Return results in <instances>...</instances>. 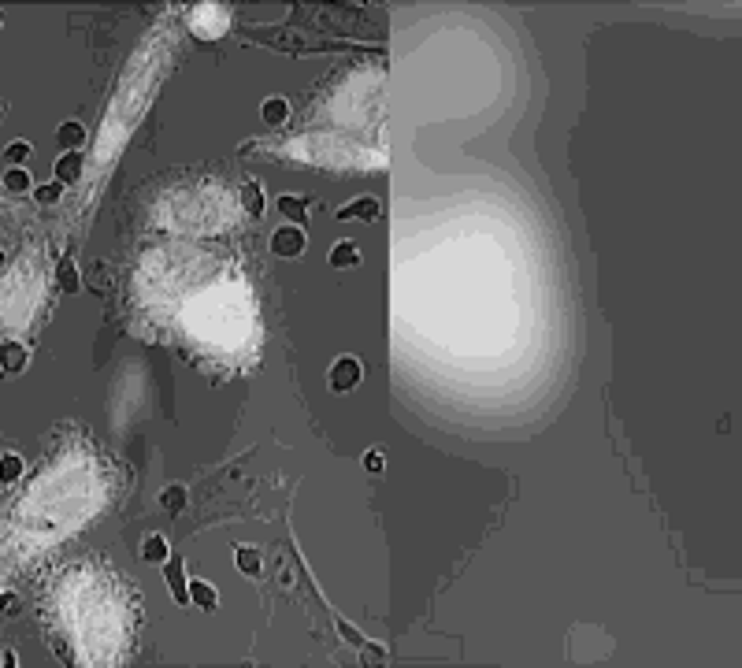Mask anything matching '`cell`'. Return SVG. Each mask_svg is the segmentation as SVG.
I'll use <instances>...</instances> for the list:
<instances>
[{
	"label": "cell",
	"instance_id": "15",
	"mask_svg": "<svg viewBox=\"0 0 742 668\" xmlns=\"http://www.w3.org/2000/svg\"><path fill=\"white\" fill-rule=\"evenodd\" d=\"M141 557L152 561V565H160V561H167V542L160 539V535H149L145 546H141Z\"/></svg>",
	"mask_w": 742,
	"mask_h": 668
},
{
	"label": "cell",
	"instance_id": "30",
	"mask_svg": "<svg viewBox=\"0 0 742 668\" xmlns=\"http://www.w3.org/2000/svg\"><path fill=\"white\" fill-rule=\"evenodd\" d=\"M0 271H4V253H0Z\"/></svg>",
	"mask_w": 742,
	"mask_h": 668
},
{
	"label": "cell",
	"instance_id": "23",
	"mask_svg": "<svg viewBox=\"0 0 742 668\" xmlns=\"http://www.w3.org/2000/svg\"><path fill=\"white\" fill-rule=\"evenodd\" d=\"M238 568L245 575H256L260 572V554H256V549H238Z\"/></svg>",
	"mask_w": 742,
	"mask_h": 668
},
{
	"label": "cell",
	"instance_id": "21",
	"mask_svg": "<svg viewBox=\"0 0 742 668\" xmlns=\"http://www.w3.org/2000/svg\"><path fill=\"white\" fill-rule=\"evenodd\" d=\"M241 201H245V208H249V216H256L260 208H264V197H260L256 182H245V186H241Z\"/></svg>",
	"mask_w": 742,
	"mask_h": 668
},
{
	"label": "cell",
	"instance_id": "7",
	"mask_svg": "<svg viewBox=\"0 0 742 668\" xmlns=\"http://www.w3.org/2000/svg\"><path fill=\"white\" fill-rule=\"evenodd\" d=\"M190 26H193V34H201V37H223L227 26H230V11L223 4H197L190 15Z\"/></svg>",
	"mask_w": 742,
	"mask_h": 668
},
{
	"label": "cell",
	"instance_id": "14",
	"mask_svg": "<svg viewBox=\"0 0 742 668\" xmlns=\"http://www.w3.org/2000/svg\"><path fill=\"white\" fill-rule=\"evenodd\" d=\"M0 364L11 368V372H19L22 364H26V349L19 342H4V346H0Z\"/></svg>",
	"mask_w": 742,
	"mask_h": 668
},
{
	"label": "cell",
	"instance_id": "29",
	"mask_svg": "<svg viewBox=\"0 0 742 668\" xmlns=\"http://www.w3.org/2000/svg\"><path fill=\"white\" fill-rule=\"evenodd\" d=\"M364 464H368V471H379L383 468V457L379 453H368V461H364Z\"/></svg>",
	"mask_w": 742,
	"mask_h": 668
},
{
	"label": "cell",
	"instance_id": "3",
	"mask_svg": "<svg viewBox=\"0 0 742 668\" xmlns=\"http://www.w3.org/2000/svg\"><path fill=\"white\" fill-rule=\"evenodd\" d=\"M48 613L71 653L86 668L119 664L130 643V609L123 587L97 565H74L56 579L48 594Z\"/></svg>",
	"mask_w": 742,
	"mask_h": 668
},
{
	"label": "cell",
	"instance_id": "9",
	"mask_svg": "<svg viewBox=\"0 0 742 668\" xmlns=\"http://www.w3.org/2000/svg\"><path fill=\"white\" fill-rule=\"evenodd\" d=\"M360 364L353 357H342V360H334V368H331V386L338 390V394H345V390H357L360 383Z\"/></svg>",
	"mask_w": 742,
	"mask_h": 668
},
{
	"label": "cell",
	"instance_id": "10",
	"mask_svg": "<svg viewBox=\"0 0 742 668\" xmlns=\"http://www.w3.org/2000/svg\"><path fill=\"white\" fill-rule=\"evenodd\" d=\"M260 115H264L267 126H282L286 119H290V104H286L282 97H267L264 108H260Z\"/></svg>",
	"mask_w": 742,
	"mask_h": 668
},
{
	"label": "cell",
	"instance_id": "31",
	"mask_svg": "<svg viewBox=\"0 0 742 668\" xmlns=\"http://www.w3.org/2000/svg\"><path fill=\"white\" fill-rule=\"evenodd\" d=\"M0 22H4V15H0Z\"/></svg>",
	"mask_w": 742,
	"mask_h": 668
},
{
	"label": "cell",
	"instance_id": "5",
	"mask_svg": "<svg viewBox=\"0 0 742 668\" xmlns=\"http://www.w3.org/2000/svg\"><path fill=\"white\" fill-rule=\"evenodd\" d=\"M160 60H164V52L152 45V48H141V56L130 63L119 93H115L108 115H104V130L97 138V164H108L112 156L123 149V141H126L130 130H134V123L141 119L145 100L152 93V78L160 71Z\"/></svg>",
	"mask_w": 742,
	"mask_h": 668
},
{
	"label": "cell",
	"instance_id": "26",
	"mask_svg": "<svg viewBox=\"0 0 742 668\" xmlns=\"http://www.w3.org/2000/svg\"><path fill=\"white\" fill-rule=\"evenodd\" d=\"M60 193H63V186H60V182H52V186H41V190H37L34 197L41 201V204H56V201H60Z\"/></svg>",
	"mask_w": 742,
	"mask_h": 668
},
{
	"label": "cell",
	"instance_id": "11",
	"mask_svg": "<svg viewBox=\"0 0 742 668\" xmlns=\"http://www.w3.org/2000/svg\"><path fill=\"white\" fill-rule=\"evenodd\" d=\"M331 264H334V268H357V264H360V249H357V242H338L334 253H331Z\"/></svg>",
	"mask_w": 742,
	"mask_h": 668
},
{
	"label": "cell",
	"instance_id": "6",
	"mask_svg": "<svg viewBox=\"0 0 742 668\" xmlns=\"http://www.w3.org/2000/svg\"><path fill=\"white\" fill-rule=\"evenodd\" d=\"M45 282L48 279H45L41 253H30V249L0 275V323L11 334H22L34 327L37 312L45 305Z\"/></svg>",
	"mask_w": 742,
	"mask_h": 668
},
{
	"label": "cell",
	"instance_id": "12",
	"mask_svg": "<svg viewBox=\"0 0 742 668\" xmlns=\"http://www.w3.org/2000/svg\"><path fill=\"white\" fill-rule=\"evenodd\" d=\"M357 216L371 223L375 216H379V201H375V197H360V201H353V204L342 208V219H357Z\"/></svg>",
	"mask_w": 742,
	"mask_h": 668
},
{
	"label": "cell",
	"instance_id": "17",
	"mask_svg": "<svg viewBox=\"0 0 742 668\" xmlns=\"http://www.w3.org/2000/svg\"><path fill=\"white\" fill-rule=\"evenodd\" d=\"M4 186H8L11 193H26V190L34 186V182H30V171H22V167H11V171L4 175Z\"/></svg>",
	"mask_w": 742,
	"mask_h": 668
},
{
	"label": "cell",
	"instance_id": "1",
	"mask_svg": "<svg viewBox=\"0 0 742 668\" xmlns=\"http://www.w3.org/2000/svg\"><path fill=\"white\" fill-rule=\"evenodd\" d=\"M138 301L216 357L234 360L256 349L260 323L249 282L241 271L216 268L197 249L171 245L149 253L138 271Z\"/></svg>",
	"mask_w": 742,
	"mask_h": 668
},
{
	"label": "cell",
	"instance_id": "4",
	"mask_svg": "<svg viewBox=\"0 0 742 668\" xmlns=\"http://www.w3.org/2000/svg\"><path fill=\"white\" fill-rule=\"evenodd\" d=\"M238 216L241 208L234 204L230 190L216 178L193 182V186H175L156 201V223L175 234H219Z\"/></svg>",
	"mask_w": 742,
	"mask_h": 668
},
{
	"label": "cell",
	"instance_id": "24",
	"mask_svg": "<svg viewBox=\"0 0 742 668\" xmlns=\"http://www.w3.org/2000/svg\"><path fill=\"white\" fill-rule=\"evenodd\" d=\"M60 286H63L67 294H74V290H78V271H74L71 260H63V264H60Z\"/></svg>",
	"mask_w": 742,
	"mask_h": 668
},
{
	"label": "cell",
	"instance_id": "2",
	"mask_svg": "<svg viewBox=\"0 0 742 668\" xmlns=\"http://www.w3.org/2000/svg\"><path fill=\"white\" fill-rule=\"evenodd\" d=\"M112 494L108 468L89 450H67L52 461L11 513V546L19 557H37L67 542L93 520Z\"/></svg>",
	"mask_w": 742,
	"mask_h": 668
},
{
	"label": "cell",
	"instance_id": "16",
	"mask_svg": "<svg viewBox=\"0 0 742 668\" xmlns=\"http://www.w3.org/2000/svg\"><path fill=\"white\" fill-rule=\"evenodd\" d=\"M56 141H60V145H82V141H86V126L82 123H63L56 130Z\"/></svg>",
	"mask_w": 742,
	"mask_h": 668
},
{
	"label": "cell",
	"instance_id": "20",
	"mask_svg": "<svg viewBox=\"0 0 742 668\" xmlns=\"http://www.w3.org/2000/svg\"><path fill=\"white\" fill-rule=\"evenodd\" d=\"M19 476H22V461L15 453H8L4 461H0V483H15Z\"/></svg>",
	"mask_w": 742,
	"mask_h": 668
},
{
	"label": "cell",
	"instance_id": "27",
	"mask_svg": "<svg viewBox=\"0 0 742 668\" xmlns=\"http://www.w3.org/2000/svg\"><path fill=\"white\" fill-rule=\"evenodd\" d=\"M8 156L19 164V160H26V156H30V145H26V141H11V145H8Z\"/></svg>",
	"mask_w": 742,
	"mask_h": 668
},
{
	"label": "cell",
	"instance_id": "25",
	"mask_svg": "<svg viewBox=\"0 0 742 668\" xmlns=\"http://www.w3.org/2000/svg\"><path fill=\"white\" fill-rule=\"evenodd\" d=\"M167 583H171V594H175L178 601H186V598H190V591H186V583H182V572H178V568L167 572Z\"/></svg>",
	"mask_w": 742,
	"mask_h": 668
},
{
	"label": "cell",
	"instance_id": "19",
	"mask_svg": "<svg viewBox=\"0 0 742 668\" xmlns=\"http://www.w3.org/2000/svg\"><path fill=\"white\" fill-rule=\"evenodd\" d=\"M279 212L286 216V219H305V201L301 197H290V193H286V197H279Z\"/></svg>",
	"mask_w": 742,
	"mask_h": 668
},
{
	"label": "cell",
	"instance_id": "22",
	"mask_svg": "<svg viewBox=\"0 0 742 668\" xmlns=\"http://www.w3.org/2000/svg\"><path fill=\"white\" fill-rule=\"evenodd\" d=\"M160 502H164V509H167V513H178V509L186 505V490H182V487H167Z\"/></svg>",
	"mask_w": 742,
	"mask_h": 668
},
{
	"label": "cell",
	"instance_id": "28",
	"mask_svg": "<svg viewBox=\"0 0 742 668\" xmlns=\"http://www.w3.org/2000/svg\"><path fill=\"white\" fill-rule=\"evenodd\" d=\"M0 605H4V613H15L19 609V598L15 594H0Z\"/></svg>",
	"mask_w": 742,
	"mask_h": 668
},
{
	"label": "cell",
	"instance_id": "18",
	"mask_svg": "<svg viewBox=\"0 0 742 668\" xmlns=\"http://www.w3.org/2000/svg\"><path fill=\"white\" fill-rule=\"evenodd\" d=\"M190 598L197 601V605H204V609H216V587H208V583H190Z\"/></svg>",
	"mask_w": 742,
	"mask_h": 668
},
{
	"label": "cell",
	"instance_id": "8",
	"mask_svg": "<svg viewBox=\"0 0 742 668\" xmlns=\"http://www.w3.org/2000/svg\"><path fill=\"white\" fill-rule=\"evenodd\" d=\"M271 253L275 256H301L305 253V234L297 227H279L271 234Z\"/></svg>",
	"mask_w": 742,
	"mask_h": 668
},
{
	"label": "cell",
	"instance_id": "13",
	"mask_svg": "<svg viewBox=\"0 0 742 668\" xmlns=\"http://www.w3.org/2000/svg\"><path fill=\"white\" fill-rule=\"evenodd\" d=\"M82 164H86V160H82L78 152L60 156V160H56V178H60V182H74L78 175H82Z\"/></svg>",
	"mask_w": 742,
	"mask_h": 668
}]
</instances>
